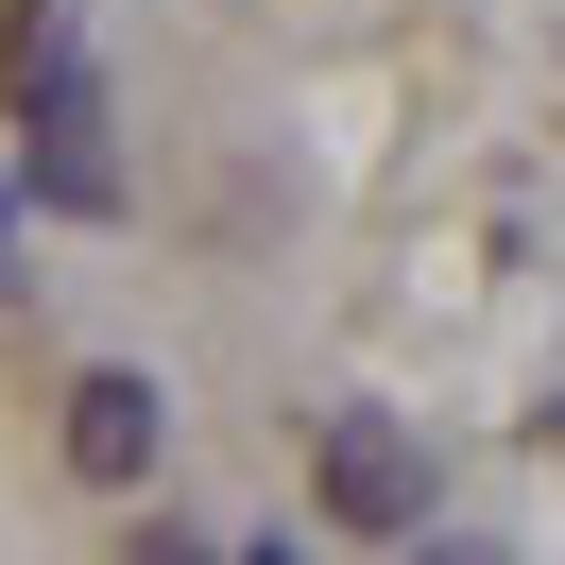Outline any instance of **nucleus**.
<instances>
[{
  "label": "nucleus",
  "instance_id": "f257e3e1",
  "mask_svg": "<svg viewBox=\"0 0 565 565\" xmlns=\"http://www.w3.org/2000/svg\"><path fill=\"white\" fill-rule=\"evenodd\" d=\"M309 480H326V531H377V548L428 531V446L394 412H326L309 428Z\"/></svg>",
  "mask_w": 565,
  "mask_h": 565
},
{
  "label": "nucleus",
  "instance_id": "f03ea898",
  "mask_svg": "<svg viewBox=\"0 0 565 565\" xmlns=\"http://www.w3.org/2000/svg\"><path fill=\"white\" fill-rule=\"evenodd\" d=\"M154 428H172V412H154V377H120V360H104V377H70V480H154Z\"/></svg>",
  "mask_w": 565,
  "mask_h": 565
},
{
  "label": "nucleus",
  "instance_id": "7ed1b4c3",
  "mask_svg": "<svg viewBox=\"0 0 565 565\" xmlns=\"http://www.w3.org/2000/svg\"><path fill=\"white\" fill-rule=\"evenodd\" d=\"M412 565H497V548H462V531H412Z\"/></svg>",
  "mask_w": 565,
  "mask_h": 565
}]
</instances>
